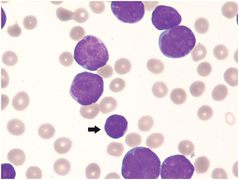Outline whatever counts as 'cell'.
I'll return each instance as SVG.
<instances>
[{
    "mask_svg": "<svg viewBox=\"0 0 239 180\" xmlns=\"http://www.w3.org/2000/svg\"><path fill=\"white\" fill-rule=\"evenodd\" d=\"M152 23L157 29H169L178 26L182 18L174 8L164 5L157 6L153 10L151 18Z\"/></svg>",
    "mask_w": 239,
    "mask_h": 180,
    "instance_id": "obj_7",
    "label": "cell"
},
{
    "mask_svg": "<svg viewBox=\"0 0 239 180\" xmlns=\"http://www.w3.org/2000/svg\"><path fill=\"white\" fill-rule=\"evenodd\" d=\"M85 35L84 28L79 26H76L73 27L70 30L69 35L73 40L79 41L83 38Z\"/></svg>",
    "mask_w": 239,
    "mask_h": 180,
    "instance_id": "obj_42",
    "label": "cell"
},
{
    "mask_svg": "<svg viewBox=\"0 0 239 180\" xmlns=\"http://www.w3.org/2000/svg\"><path fill=\"white\" fill-rule=\"evenodd\" d=\"M194 171L193 166L185 156L176 155L166 158L161 165L162 179H190Z\"/></svg>",
    "mask_w": 239,
    "mask_h": 180,
    "instance_id": "obj_5",
    "label": "cell"
},
{
    "mask_svg": "<svg viewBox=\"0 0 239 180\" xmlns=\"http://www.w3.org/2000/svg\"><path fill=\"white\" fill-rule=\"evenodd\" d=\"M22 29L19 27L17 22L14 24L9 26L7 29V32L10 36L17 37L21 34Z\"/></svg>",
    "mask_w": 239,
    "mask_h": 180,
    "instance_id": "obj_45",
    "label": "cell"
},
{
    "mask_svg": "<svg viewBox=\"0 0 239 180\" xmlns=\"http://www.w3.org/2000/svg\"><path fill=\"white\" fill-rule=\"evenodd\" d=\"M191 54L193 60L197 62L204 59L206 57L207 51L204 46L199 44L194 48Z\"/></svg>",
    "mask_w": 239,
    "mask_h": 180,
    "instance_id": "obj_31",
    "label": "cell"
},
{
    "mask_svg": "<svg viewBox=\"0 0 239 180\" xmlns=\"http://www.w3.org/2000/svg\"><path fill=\"white\" fill-rule=\"evenodd\" d=\"M125 141L129 147H133L138 146L142 142V137L136 132L129 133L126 136Z\"/></svg>",
    "mask_w": 239,
    "mask_h": 180,
    "instance_id": "obj_34",
    "label": "cell"
},
{
    "mask_svg": "<svg viewBox=\"0 0 239 180\" xmlns=\"http://www.w3.org/2000/svg\"><path fill=\"white\" fill-rule=\"evenodd\" d=\"M193 165L197 174H205L210 166V161L206 156H200L195 160Z\"/></svg>",
    "mask_w": 239,
    "mask_h": 180,
    "instance_id": "obj_17",
    "label": "cell"
},
{
    "mask_svg": "<svg viewBox=\"0 0 239 180\" xmlns=\"http://www.w3.org/2000/svg\"><path fill=\"white\" fill-rule=\"evenodd\" d=\"M72 145V141L68 138L61 137L57 138L54 144L55 151L59 154H65L68 152Z\"/></svg>",
    "mask_w": 239,
    "mask_h": 180,
    "instance_id": "obj_12",
    "label": "cell"
},
{
    "mask_svg": "<svg viewBox=\"0 0 239 180\" xmlns=\"http://www.w3.org/2000/svg\"><path fill=\"white\" fill-rule=\"evenodd\" d=\"M168 91L166 84L161 81L154 83L152 88V92L154 96L159 98L165 97L167 94Z\"/></svg>",
    "mask_w": 239,
    "mask_h": 180,
    "instance_id": "obj_24",
    "label": "cell"
},
{
    "mask_svg": "<svg viewBox=\"0 0 239 180\" xmlns=\"http://www.w3.org/2000/svg\"><path fill=\"white\" fill-rule=\"evenodd\" d=\"M206 88L205 83L199 81L193 83L189 87V91L193 96L198 97L201 96L204 93Z\"/></svg>",
    "mask_w": 239,
    "mask_h": 180,
    "instance_id": "obj_30",
    "label": "cell"
},
{
    "mask_svg": "<svg viewBox=\"0 0 239 180\" xmlns=\"http://www.w3.org/2000/svg\"><path fill=\"white\" fill-rule=\"evenodd\" d=\"M30 103L29 96L26 92L20 91L17 94L13 97L12 105L16 110L22 111L25 109Z\"/></svg>",
    "mask_w": 239,
    "mask_h": 180,
    "instance_id": "obj_9",
    "label": "cell"
},
{
    "mask_svg": "<svg viewBox=\"0 0 239 180\" xmlns=\"http://www.w3.org/2000/svg\"><path fill=\"white\" fill-rule=\"evenodd\" d=\"M37 20L36 17L32 15H28L23 20V25L24 28L28 30H32L36 28L37 24Z\"/></svg>",
    "mask_w": 239,
    "mask_h": 180,
    "instance_id": "obj_44",
    "label": "cell"
},
{
    "mask_svg": "<svg viewBox=\"0 0 239 180\" xmlns=\"http://www.w3.org/2000/svg\"><path fill=\"white\" fill-rule=\"evenodd\" d=\"M164 142V137L161 133L156 132L149 135L146 138V144L151 149L158 148L162 146Z\"/></svg>",
    "mask_w": 239,
    "mask_h": 180,
    "instance_id": "obj_16",
    "label": "cell"
},
{
    "mask_svg": "<svg viewBox=\"0 0 239 180\" xmlns=\"http://www.w3.org/2000/svg\"><path fill=\"white\" fill-rule=\"evenodd\" d=\"M213 54L214 57L219 60H223L228 56V50L226 47L223 44L218 45L214 48Z\"/></svg>",
    "mask_w": 239,
    "mask_h": 180,
    "instance_id": "obj_37",
    "label": "cell"
},
{
    "mask_svg": "<svg viewBox=\"0 0 239 180\" xmlns=\"http://www.w3.org/2000/svg\"><path fill=\"white\" fill-rule=\"evenodd\" d=\"M146 65L149 70L155 74L161 73L165 69V66L162 62L154 58L150 59L147 62Z\"/></svg>",
    "mask_w": 239,
    "mask_h": 180,
    "instance_id": "obj_22",
    "label": "cell"
},
{
    "mask_svg": "<svg viewBox=\"0 0 239 180\" xmlns=\"http://www.w3.org/2000/svg\"><path fill=\"white\" fill-rule=\"evenodd\" d=\"M160 159L151 150L137 147L125 154L121 173L125 179H157L160 175Z\"/></svg>",
    "mask_w": 239,
    "mask_h": 180,
    "instance_id": "obj_1",
    "label": "cell"
},
{
    "mask_svg": "<svg viewBox=\"0 0 239 180\" xmlns=\"http://www.w3.org/2000/svg\"><path fill=\"white\" fill-rule=\"evenodd\" d=\"M212 71L211 64L207 62H203L200 63L198 66L197 71L198 74L200 76L206 77L209 75Z\"/></svg>",
    "mask_w": 239,
    "mask_h": 180,
    "instance_id": "obj_41",
    "label": "cell"
},
{
    "mask_svg": "<svg viewBox=\"0 0 239 180\" xmlns=\"http://www.w3.org/2000/svg\"><path fill=\"white\" fill-rule=\"evenodd\" d=\"M170 97L174 103L177 105H180L185 102L187 96L184 90L181 88H177L172 90L170 94Z\"/></svg>",
    "mask_w": 239,
    "mask_h": 180,
    "instance_id": "obj_20",
    "label": "cell"
},
{
    "mask_svg": "<svg viewBox=\"0 0 239 180\" xmlns=\"http://www.w3.org/2000/svg\"><path fill=\"white\" fill-rule=\"evenodd\" d=\"M125 86V82L123 79L120 78H116L111 82L109 88L112 91L117 93L123 90Z\"/></svg>",
    "mask_w": 239,
    "mask_h": 180,
    "instance_id": "obj_40",
    "label": "cell"
},
{
    "mask_svg": "<svg viewBox=\"0 0 239 180\" xmlns=\"http://www.w3.org/2000/svg\"><path fill=\"white\" fill-rule=\"evenodd\" d=\"M16 172L13 166L9 163L1 164V179H14Z\"/></svg>",
    "mask_w": 239,
    "mask_h": 180,
    "instance_id": "obj_32",
    "label": "cell"
},
{
    "mask_svg": "<svg viewBox=\"0 0 239 180\" xmlns=\"http://www.w3.org/2000/svg\"><path fill=\"white\" fill-rule=\"evenodd\" d=\"M104 83L99 75L84 71L77 74L71 84L69 93L78 103L87 106L95 103L103 94Z\"/></svg>",
    "mask_w": 239,
    "mask_h": 180,
    "instance_id": "obj_4",
    "label": "cell"
},
{
    "mask_svg": "<svg viewBox=\"0 0 239 180\" xmlns=\"http://www.w3.org/2000/svg\"><path fill=\"white\" fill-rule=\"evenodd\" d=\"M228 94V90L227 87L223 84H219L216 86L211 93L213 99L217 101L224 100Z\"/></svg>",
    "mask_w": 239,
    "mask_h": 180,
    "instance_id": "obj_19",
    "label": "cell"
},
{
    "mask_svg": "<svg viewBox=\"0 0 239 180\" xmlns=\"http://www.w3.org/2000/svg\"><path fill=\"white\" fill-rule=\"evenodd\" d=\"M111 8L118 20L129 24L141 21L145 13L144 5L141 1H112Z\"/></svg>",
    "mask_w": 239,
    "mask_h": 180,
    "instance_id": "obj_6",
    "label": "cell"
},
{
    "mask_svg": "<svg viewBox=\"0 0 239 180\" xmlns=\"http://www.w3.org/2000/svg\"><path fill=\"white\" fill-rule=\"evenodd\" d=\"M74 58L84 68L94 71L106 64L109 55L106 45L100 39L93 35H88L77 43Z\"/></svg>",
    "mask_w": 239,
    "mask_h": 180,
    "instance_id": "obj_3",
    "label": "cell"
},
{
    "mask_svg": "<svg viewBox=\"0 0 239 180\" xmlns=\"http://www.w3.org/2000/svg\"><path fill=\"white\" fill-rule=\"evenodd\" d=\"M26 158L24 151L18 148L11 150L7 155L8 160L16 166L22 165L26 161Z\"/></svg>",
    "mask_w": 239,
    "mask_h": 180,
    "instance_id": "obj_10",
    "label": "cell"
},
{
    "mask_svg": "<svg viewBox=\"0 0 239 180\" xmlns=\"http://www.w3.org/2000/svg\"><path fill=\"white\" fill-rule=\"evenodd\" d=\"M71 165L69 162L64 158H60L54 163L53 168L55 172L58 175L64 176L70 172Z\"/></svg>",
    "mask_w": 239,
    "mask_h": 180,
    "instance_id": "obj_13",
    "label": "cell"
},
{
    "mask_svg": "<svg viewBox=\"0 0 239 180\" xmlns=\"http://www.w3.org/2000/svg\"><path fill=\"white\" fill-rule=\"evenodd\" d=\"M99 111V104L95 103L88 105L81 106L80 112L83 117L92 119L97 115Z\"/></svg>",
    "mask_w": 239,
    "mask_h": 180,
    "instance_id": "obj_15",
    "label": "cell"
},
{
    "mask_svg": "<svg viewBox=\"0 0 239 180\" xmlns=\"http://www.w3.org/2000/svg\"><path fill=\"white\" fill-rule=\"evenodd\" d=\"M55 130L54 126L49 123H45L41 125L38 130L39 136L44 139H48L54 135Z\"/></svg>",
    "mask_w": 239,
    "mask_h": 180,
    "instance_id": "obj_23",
    "label": "cell"
},
{
    "mask_svg": "<svg viewBox=\"0 0 239 180\" xmlns=\"http://www.w3.org/2000/svg\"><path fill=\"white\" fill-rule=\"evenodd\" d=\"M73 19L79 23H83L88 19L89 15L88 11L85 8H80L76 9L74 12Z\"/></svg>",
    "mask_w": 239,
    "mask_h": 180,
    "instance_id": "obj_39",
    "label": "cell"
},
{
    "mask_svg": "<svg viewBox=\"0 0 239 180\" xmlns=\"http://www.w3.org/2000/svg\"><path fill=\"white\" fill-rule=\"evenodd\" d=\"M211 177L214 179L228 178V175L226 171L222 168H216L212 171Z\"/></svg>",
    "mask_w": 239,
    "mask_h": 180,
    "instance_id": "obj_46",
    "label": "cell"
},
{
    "mask_svg": "<svg viewBox=\"0 0 239 180\" xmlns=\"http://www.w3.org/2000/svg\"><path fill=\"white\" fill-rule=\"evenodd\" d=\"M154 124V121L153 118L149 116L146 115L142 116L139 119L137 125L140 131L146 132L151 129Z\"/></svg>",
    "mask_w": 239,
    "mask_h": 180,
    "instance_id": "obj_28",
    "label": "cell"
},
{
    "mask_svg": "<svg viewBox=\"0 0 239 180\" xmlns=\"http://www.w3.org/2000/svg\"><path fill=\"white\" fill-rule=\"evenodd\" d=\"M85 174L87 179H98L101 174V169L99 166L95 163L89 164L86 168Z\"/></svg>",
    "mask_w": 239,
    "mask_h": 180,
    "instance_id": "obj_29",
    "label": "cell"
},
{
    "mask_svg": "<svg viewBox=\"0 0 239 180\" xmlns=\"http://www.w3.org/2000/svg\"><path fill=\"white\" fill-rule=\"evenodd\" d=\"M99 106L101 113L107 114L112 112L116 109L117 103L114 98L111 96L106 97L100 101Z\"/></svg>",
    "mask_w": 239,
    "mask_h": 180,
    "instance_id": "obj_14",
    "label": "cell"
},
{
    "mask_svg": "<svg viewBox=\"0 0 239 180\" xmlns=\"http://www.w3.org/2000/svg\"><path fill=\"white\" fill-rule=\"evenodd\" d=\"M8 132L11 135L15 136L22 135L25 131V126L21 120L16 119L9 120L7 124Z\"/></svg>",
    "mask_w": 239,
    "mask_h": 180,
    "instance_id": "obj_11",
    "label": "cell"
},
{
    "mask_svg": "<svg viewBox=\"0 0 239 180\" xmlns=\"http://www.w3.org/2000/svg\"><path fill=\"white\" fill-rule=\"evenodd\" d=\"M124 151V146L120 142H112L108 145L106 149L107 152L110 155L116 157H120Z\"/></svg>",
    "mask_w": 239,
    "mask_h": 180,
    "instance_id": "obj_27",
    "label": "cell"
},
{
    "mask_svg": "<svg viewBox=\"0 0 239 180\" xmlns=\"http://www.w3.org/2000/svg\"><path fill=\"white\" fill-rule=\"evenodd\" d=\"M221 10L223 16L228 19H232L237 14V4L233 1L227 2L222 6Z\"/></svg>",
    "mask_w": 239,
    "mask_h": 180,
    "instance_id": "obj_18",
    "label": "cell"
},
{
    "mask_svg": "<svg viewBox=\"0 0 239 180\" xmlns=\"http://www.w3.org/2000/svg\"><path fill=\"white\" fill-rule=\"evenodd\" d=\"M179 152L183 155L189 156L194 153L195 146L192 142L188 140H184L180 142L178 146Z\"/></svg>",
    "mask_w": 239,
    "mask_h": 180,
    "instance_id": "obj_26",
    "label": "cell"
},
{
    "mask_svg": "<svg viewBox=\"0 0 239 180\" xmlns=\"http://www.w3.org/2000/svg\"><path fill=\"white\" fill-rule=\"evenodd\" d=\"M25 175L28 179H40L42 177V172L39 167L31 166L27 169Z\"/></svg>",
    "mask_w": 239,
    "mask_h": 180,
    "instance_id": "obj_43",
    "label": "cell"
},
{
    "mask_svg": "<svg viewBox=\"0 0 239 180\" xmlns=\"http://www.w3.org/2000/svg\"><path fill=\"white\" fill-rule=\"evenodd\" d=\"M225 81L232 87L238 85V70L237 68L230 67L224 72L223 75Z\"/></svg>",
    "mask_w": 239,
    "mask_h": 180,
    "instance_id": "obj_21",
    "label": "cell"
},
{
    "mask_svg": "<svg viewBox=\"0 0 239 180\" xmlns=\"http://www.w3.org/2000/svg\"><path fill=\"white\" fill-rule=\"evenodd\" d=\"M194 26L197 32L200 34H204L208 30L209 24L207 19L200 17L197 19L194 22Z\"/></svg>",
    "mask_w": 239,
    "mask_h": 180,
    "instance_id": "obj_33",
    "label": "cell"
},
{
    "mask_svg": "<svg viewBox=\"0 0 239 180\" xmlns=\"http://www.w3.org/2000/svg\"><path fill=\"white\" fill-rule=\"evenodd\" d=\"M131 66V63L128 60L125 59H121L116 61L114 67L117 73L123 75L130 71Z\"/></svg>",
    "mask_w": 239,
    "mask_h": 180,
    "instance_id": "obj_25",
    "label": "cell"
},
{
    "mask_svg": "<svg viewBox=\"0 0 239 180\" xmlns=\"http://www.w3.org/2000/svg\"><path fill=\"white\" fill-rule=\"evenodd\" d=\"M128 128V123L123 116L115 114L109 116L105 123L104 129L107 135L114 139L123 136Z\"/></svg>",
    "mask_w": 239,
    "mask_h": 180,
    "instance_id": "obj_8",
    "label": "cell"
},
{
    "mask_svg": "<svg viewBox=\"0 0 239 180\" xmlns=\"http://www.w3.org/2000/svg\"><path fill=\"white\" fill-rule=\"evenodd\" d=\"M196 42L195 36L192 30L183 25L164 30L159 38L161 53L167 57L173 59L182 58L188 55L195 46Z\"/></svg>",
    "mask_w": 239,
    "mask_h": 180,
    "instance_id": "obj_2",
    "label": "cell"
},
{
    "mask_svg": "<svg viewBox=\"0 0 239 180\" xmlns=\"http://www.w3.org/2000/svg\"><path fill=\"white\" fill-rule=\"evenodd\" d=\"M2 88H6L8 85L9 82L8 74L6 70L3 68L1 69Z\"/></svg>",
    "mask_w": 239,
    "mask_h": 180,
    "instance_id": "obj_47",
    "label": "cell"
},
{
    "mask_svg": "<svg viewBox=\"0 0 239 180\" xmlns=\"http://www.w3.org/2000/svg\"><path fill=\"white\" fill-rule=\"evenodd\" d=\"M213 111L212 108L207 105H203L198 109L197 115L199 119L206 121L210 119L212 117Z\"/></svg>",
    "mask_w": 239,
    "mask_h": 180,
    "instance_id": "obj_35",
    "label": "cell"
},
{
    "mask_svg": "<svg viewBox=\"0 0 239 180\" xmlns=\"http://www.w3.org/2000/svg\"><path fill=\"white\" fill-rule=\"evenodd\" d=\"M2 60L5 65L8 66H14L17 63L18 57L15 52L8 50L6 52L3 54Z\"/></svg>",
    "mask_w": 239,
    "mask_h": 180,
    "instance_id": "obj_36",
    "label": "cell"
},
{
    "mask_svg": "<svg viewBox=\"0 0 239 180\" xmlns=\"http://www.w3.org/2000/svg\"><path fill=\"white\" fill-rule=\"evenodd\" d=\"M57 17L61 21H67L73 19L74 12L63 7H59L56 11Z\"/></svg>",
    "mask_w": 239,
    "mask_h": 180,
    "instance_id": "obj_38",
    "label": "cell"
}]
</instances>
